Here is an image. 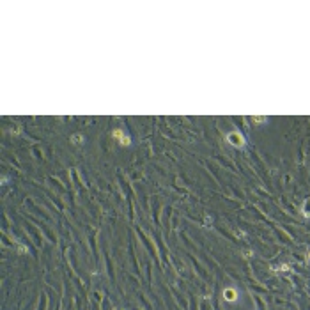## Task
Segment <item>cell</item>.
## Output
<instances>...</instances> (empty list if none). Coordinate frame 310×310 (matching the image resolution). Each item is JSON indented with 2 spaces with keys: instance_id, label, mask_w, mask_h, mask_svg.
Returning a JSON list of instances; mask_svg holds the SVG:
<instances>
[{
  "instance_id": "6da1fadb",
  "label": "cell",
  "mask_w": 310,
  "mask_h": 310,
  "mask_svg": "<svg viewBox=\"0 0 310 310\" xmlns=\"http://www.w3.org/2000/svg\"><path fill=\"white\" fill-rule=\"evenodd\" d=\"M227 142H229L230 145H234V147H244V144H246L244 137L239 131H230L229 135H227Z\"/></svg>"
},
{
  "instance_id": "7a4b0ae2",
  "label": "cell",
  "mask_w": 310,
  "mask_h": 310,
  "mask_svg": "<svg viewBox=\"0 0 310 310\" xmlns=\"http://www.w3.org/2000/svg\"><path fill=\"white\" fill-rule=\"evenodd\" d=\"M112 137L117 138L121 145H129V144H131V138H129L128 135H124L122 129H113V131H112Z\"/></svg>"
},
{
  "instance_id": "3957f363",
  "label": "cell",
  "mask_w": 310,
  "mask_h": 310,
  "mask_svg": "<svg viewBox=\"0 0 310 310\" xmlns=\"http://www.w3.org/2000/svg\"><path fill=\"white\" fill-rule=\"evenodd\" d=\"M301 213H303V216H305V218H310V199H307L305 202H303Z\"/></svg>"
},
{
  "instance_id": "277c9868",
  "label": "cell",
  "mask_w": 310,
  "mask_h": 310,
  "mask_svg": "<svg viewBox=\"0 0 310 310\" xmlns=\"http://www.w3.org/2000/svg\"><path fill=\"white\" fill-rule=\"evenodd\" d=\"M223 296H225V300H229V301H236V291H234V289H225V291H223Z\"/></svg>"
},
{
  "instance_id": "5b68a950",
  "label": "cell",
  "mask_w": 310,
  "mask_h": 310,
  "mask_svg": "<svg viewBox=\"0 0 310 310\" xmlns=\"http://www.w3.org/2000/svg\"><path fill=\"white\" fill-rule=\"evenodd\" d=\"M253 121H255V122H268V117H259V115H253Z\"/></svg>"
},
{
  "instance_id": "8992f818",
  "label": "cell",
  "mask_w": 310,
  "mask_h": 310,
  "mask_svg": "<svg viewBox=\"0 0 310 310\" xmlns=\"http://www.w3.org/2000/svg\"><path fill=\"white\" fill-rule=\"evenodd\" d=\"M275 269H276V271H289V266H287V264H284V266H276Z\"/></svg>"
},
{
  "instance_id": "52a82bcc",
  "label": "cell",
  "mask_w": 310,
  "mask_h": 310,
  "mask_svg": "<svg viewBox=\"0 0 310 310\" xmlns=\"http://www.w3.org/2000/svg\"><path fill=\"white\" fill-rule=\"evenodd\" d=\"M73 138H74V144H80V135H74V137H73Z\"/></svg>"
},
{
  "instance_id": "ba28073f",
  "label": "cell",
  "mask_w": 310,
  "mask_h": 310,
  "mask_svg": "<svg viewBox=\"0 0 310 310\" xmlns=\"http://www.w3.org/2000/svg\"><path fill=\"white\" fill-rule=\"evenodd\" d=\"M307 260L310 262V248H308V253H307Z\"/></svg>"
}]
</instances>
